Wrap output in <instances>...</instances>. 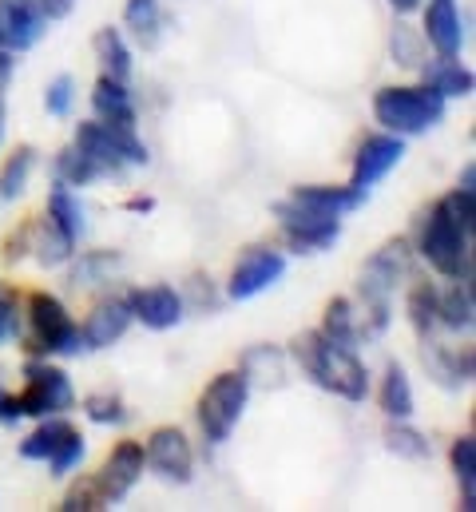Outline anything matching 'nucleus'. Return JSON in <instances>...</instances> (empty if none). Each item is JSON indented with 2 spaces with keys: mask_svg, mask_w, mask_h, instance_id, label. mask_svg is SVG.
Listing matches in <instances>:
<instances>
[{
  "mask_svg": "<svg viewBox=\"0 0 476 512\" xmlns=\"http://www.w3.org/2000/svg\"><path fill=\"white\" fill-rule=\"evenodd\" d=\"M48 16L32 4V0H0V48L20 56L28 48H36L48 32Z\"/></svg>",
  "mask_w": 476,
  "mask_h": 512,
  "instance_id": "4468645a",
  "label": "nucleus"
},
{
  "mask_svg": "<svg viewBox=\"0 0 476 512\" xmlns=\"http://www.w3.org/2000/svg\"><path fill=\"white\" fill-rule=\"evenodd\" d=\"M28 258V223H20L8 239H4V262H20Z\"/></svg>",
  "mask_w": 476,
  "mask_h": 512,
  "instance_id": "c03bdc74",
  "label": "nucleus"
},
{
  "mask_svg": "<svg viewBox=\"0 0 476 512\" xmlns=\"http://www.w3.org/2000/svg\"><path fill=\"white\" fill-rule=\"evenodd\" d=\"M385 449L397 453V457H405V461H425V457L433 453L429 437L417 433L409 421H389V429H385Z\"/></svg>",
  "mask_w": 476,
  "mask_h": 512,
  "instance_id": "c9c22d12",
  "label": "nucleus"
},
{
  "mask_svg": "<svg viewBox=\"0 0 476 512\" xmlns=\"http://www.w3.org/2000/svg\"><path fill=\"white\" fill-rule=\"evenodd\" d=\"M417 255L441 278H473V231L457 223V215L437 199L417 223Z\"/></svg>",
  "mask_w": 476,
  "mask_h": 512,
  "instance_id": "20e7f679",
  "label": "nucleus"
},
{
  "mask_svg": "<svg viewBox=\"0 0 476 512\" xmlns=\"http://www.w3.org/2000/svg\"><path fill=\"white\" fill-rule=\"evenodd\" d=\"M449 100L429 84H389L373 92V120L381 131H393L401 139L425 135L445 120Z\"/></svg>",
  "mask_w": 476,
  "mask_h": 512,
  "instance_id": "7ed1b4c3",
  "label": "nucleus"
},
{
  "mask_svg": "<svg viewBox=\"0 0 476 512\" xmlns=\"http://www.w3.org/2000/svg\"><path fill=\"white\" fill-rule=\"evenodd\" d=\"M119 270H123V255H116V251H88V255H80V262L72 266V286L112 282Z\"/></svg>",
  "mask_w": 476,
  "mask_h": 512,
  "instance_id": "f704fd0d",
  "label": "nucleus"
},
{
  "mask_svg": "<svg viewBox=\"0 0 476 512\" xmlns=\"http://www.w3.org/2000/svg\"><path fill=\"white\" fill-rule=\"evenodd\" d=\"M274 219H278L286 251H294V255H326L342 239V215L314 211L290 195L274 203Z\"/></svg>",
  "mask_w": 476,
  "mask_h": 512,
  "instance_id": "6e6552de",
  "label": "nucleus"
},
{
  "mask_svg": "<svg viewBox=\"0 0 476 512\" xmlns=\"http://www.w3.org/2000/svg\"><path fill=\"white\" fill-rule=\"evenodd\" d=\"M246 401H250V382L242 370H227L219 378H211V385L199 393V429L211 445H227L231 433L238 429L242 413H246Z\"/></svg>",
  "mask_w": 476,
  "mask_h": 512,
  "instance_id": "0eeeda50",
  "label": "nucleus"
},
{
  "mask_svg": "<svg viewBox=\"0 0 476 512\" xmlns=\"http://www.w3.org/2000/svg\"><path fill=\"white\" fill-rule=\"evenodd\" d=\"M473 314V278H449V286L437 290V326L449 330V334H469L473 330Z\"/></svg>",
  "mask_w": 476,
  "mask_h": 512,
  "instance_id": "6ab92c4d",
  "label": "nucleus"
},
{
  "mask_svg": "<svg viewBox=\"0 0 476 512\" xmlns=\"http://www.w3.org/2000/svg\"><path fill=\"white\" fill-rule=\"evenodd\" d=\"M425 370L429 378L445 389H465L473 382V350H449V346H437L433 338H425Z\"/></svg>",
  "mask_w": 476,
  "mask_h": 512,
  "instance_id": "412c9836",
  "label": "nucleus"
},
{
  "mask_svg": "<svg viewBox=\"0 0 476 512\" xmlns=\"http://www.w3.org/2000/svg\"><path fill=\"white\" fill-rule=\"evenodd\" d=\"M131 306H127V298H104V302H96L92 306V314L84 318V326H80V334H84V350H112L119 338L131 330Z\"/></svg>",
  "mask_w": 476,
  "mask_h": 512,
  "instance_id": "dca6fc26",
  "label": "nucleus"
},
{
  "mask_svg": "<svg viewBox=\"0 0 476 512\" xmlns=\"http://www.w3.org/2000/svg\"><path fill=\"white\" fill-rule=\"evenodd\" d=\"M20 338V298L12 286L0 282V342Z\"/></svg>",
  "mask_w": 476,
  "mask_h": 512,
  "instance_id": "37998d69",
  "label": "nucleus"
},
{
  "mask_svg": "<svg viewBox=\"0 0 476 512\" xmlns=\"http://www.w3.org/2000/svg\"><path fill=\"white\" fill-rule=\"evenodd\" d=\"M334 346L357 350L361 346V330H357V310L350 298H330L322 310V326H318Z\"/></svg>",
  "mask_w": 476,
  "mask_h": 512,
  "instance_id": "c756f323",
  "label": "nucleus"
},
{
  "mask_svg": "<svg viewBox=\"0 0 476 512\" xmlns=\"http://www.w3.org/2000/svg\"><path fill=\"white\" fill-rule=\"evenodd\" d=\"M286 274V255L274 247H250L235 262L231 278H227V298L231 302H250L258 294H266L270 286H278Z\"/></svg>",
  "mask_w": 476,
  "mask_h": 512,
  "instance_id": "9b49d317",
  "label": "nucleus"
},
{
  "mask_svg": "<svg viewBox=\"0 0 476 512\" xmlns=\"http://www.w3.org/2000/svg\"><path fill=\"white\" fill-rule=\"evenodd\" d=\"M449 465H453V477H457V489H461V509H476V437L465 433L453 441L449 449Z\"/></svg>",
  "mask_w": 476,
  "mask_h": 512,
  "instance_id": "473e14b6",
  "label": "nucleus"
},
{
  "mask_svg": "<svg viewBox=\"0 0 476 512\" xmlns=\"http://www.w3.org/2000/svg\"><path fill=\"white\" fill-rule=\"evenodd\" d=\"M409 251H413L409 239H389L381 251H373V255L365 258V266L357 274V298L365 302V322H357L361 342L381 338L389 330V322H393V294L409 278V262H413Z\"/></svg>",
  "mask_w": 476,
  "mask_h": 512,
  "instance_id": "f03ea898",
  "label": "nucleus"
},
{
  "mask_svg": "<svg viewBox=\"0 0 476 512\" xmlns=\"http://www.w3.org/2000/svg\"><path fill=\"white\" fill-rule=\"evenodd\" d=\"M421 44H425V36H421V40H413L405 24H397V28H393V36H389V48H393V60H397L401 68H421V60H425V52H421Z\"/></svg>",
  "mask_w": 476,
  "mask_h": 512,
  "instance_id": "a19ab883",
  "label": "nucleus"
},
{
  "mask_svg": "<svg viewBox=\"0 0 476 512\" xmlns=\"http://www.w3.org/2000/svg\"><path fill=\"white\" fill-rule=\"evenodd\" d=\"M147 469L167 485H191L195 481V449L179 425H159L143 445Z\"/></svg>",
  "mask_w": 476,
  "mask_h": 512,
  "instance_id": "9d476101",
  "label": "nucleus"
},
{
  "mask_svg": "<svg viewBox=\"0 0 476 512\" xmlns=\"http://www.w3.org/2000/svg\"><path fill=\"white\" fill-rule=\"evenodd\" d=\"M16 421H24L20 401H16V393H8V389L0 385V425H16Z\"/></svg>",
  "mask_w": 476,
  "mask_h": 512,
  "instance_id": "a18cd8bd",
  "label": "nucleus"
},
{
  "mask_svg": "<svg viewBox=\"0 0 476 512\" xmlns=\"http://www.w3.org/2000/svg\"><path fill=\"white\" fill-rule=\"evenodd\" d=\"M377 405L389 421H409L413 417V385H409V374L401 362H389L385 366V378H381V389H377Z\"/></svg>",
  "mask_w": 476,
  "mask_h": 512,
  "instance_id": "a878e982",
  "label": "nucleus"
},
{
  "mask_svg": "<svg viewBox=\"0 0 476 512\" xmlns=\"http://www.w3.org/2000/svg\"><path fill=\"white\" fill-rule=\"evenodd\" d=\"M28 255L36 258L44 270H56V266H68L76 258V239L64 235L48 215L32 219L28 223Z\"/></svg>",
  "mask_w": 476,
  "mask_h": 512,
  "instance_id": "a211bd4d",
  "label": "nucleus"
},
{
  "mask_svg": "<svg viewBox=\"0 0 476 512\" xmlns=\"http://www.w3.org/2000/svg\"><path fill=\"white\" fill-rule=\"evenodd\" d=\"M123 24H127V32H131V40L139 44V48H155L159 40H163V8H159V0H127L123 4Z\"/></svg>",
  "mask_w": 476,
  "mask_h": 512,
  "instance_id": "cd10ccee",
  "label": "nucleus"
},
{
  "mask_svg": "<svg viewBox=\"0 0 476 512\" xmlns=\"http://www.w3.org/2000/svg\"><path fill=\"white\" fill-rule=\"evenodd\" d=\"M290 199H298V203H306V207H314V211H326V215H350L357 207H365V199H369V191H357V187H342V183H302V187H294L290 191Z\"/></svg>",
  "mask_w": 476,
  "mask_h": 512,
  "instance_id": "aec40b11",
  "label": "nucleus"
},
{
  "mask_svg": "<svg viewBox=\"0 0 476 512\" xmlns=\"http://www.w3.org/2000/svg\"><path fill=\"white\" fill-rule=\"evenodd\" d=\"M123 207H127L131 215H147V211H155V199H151V195H131Z\"/></svg>",
  "mask_w": 476,
  "mask_h": 512,
  "instance_id": "09e8293b",
  "label": "nucleus"
},
{
  "mask_svg": "<svg viewBox=\"0 0 476 512\" xmlns=\"http://www.w3.org/2000/svg\"><path fill=\"white\" fill-rule=\"evenodd\" d=\"M421 84L437 88L445 100H465L473 96V72L461 64V56H437L421 64Z\"/></svg>",
  "mask_w": 476,
  "mask_h": 512,
  "instance_id": "5701e85b",
  "label": "nucleus"
},
{
  "mask_svg": "<svg viewBox=\"0 0 476 512\" xmlns=\"http://www.w3.org/2000/svg\"><path fill=\"white\" fill-rule=\"evenodd\" d=\"M52 171H56V183H64V187H72V191H84V187H92V183L104 179V171H100L76 143H68L64 151H56Z\"/></svg>",
  "mask_w": 476,
  "mask_h": 512,
  "instance_id": "7c9ffc66",
  "label": "nucleus"
},
{
  "mask_svg": "<svg viewBox=\"0 0 476 512\" xmlns=\"http://www.w3.org/2000/svg\"><path fill=\"white\" fill-rule=\"evenodd\" d=\"M72 104H76V80H72V76H56V80L48 84V92H44V108H48V116L64 120V116L72 112Z\"/></svg>",
  "mask_w": 476,
  "mask_h": 512,
  "instance_id": "79ce46f5",
  "label": "nucleus"
},
{
  "mask_svg": "<svg viewBox=\"0 0 476 512\" xmlns=\"http://www.w3.org/2000/svg\"><path fill=\"white\" fill-rule=\"evenodd\" d=\"M4 128H8V112H4V96H0V143H4Z\"/></svg>",
  "mask_w": 476,
  "mask_h": 512,
  "instance_id": "3c124183",
  "label": "nucleus"
},
{
  "mask_svg": "<svg viewBox=\"0 0 476 512\" xmlns=\"http://www.w3.org/2000/svg\"><path fill=\"white\" fill-rule=\"evenodd\" d=\"M405 159V139L393 135V131H377V135H365L354 151V175H350V187L357 191H373L389 171H397Z\"/></svg>",
  "mask_w": 476,
  "mask_h": 512,
  "instance_id": "f8f14e48",
  "label": "nucleus"
},
{
  "mask_svg": "<svg viewBox=\"0 0 476 512\" xmlns=\"http://www.w3.org/2000/svg\"><path fill=\"white\" fill-rule=\"evenodd\" d=\"M60 509L64 512H96V509H112V505L104 501V493H100V481H96V477H80V481L64 493Z\"/></svg>",
  "mask_w": 476,
  "mask_h": 512,
  "instance_id": "e433bc0d",
  "label": "nucleus"
},
{
  "mask_svg": "<svg viewBox=\"0 0 476 512\" xmlns=\"http://www.w3.org/2000/svg\"><path fill=\"white\" fill-rule=\"evenodd\" d=\"M421 36H425V44L437 56H461V48H465V20H461L457 0H429L425 4Z\"/></svg>",
  "mask_w": 476,
  "mask_h": 512,
  "instance_id": "f3484780",
  "label": "nucleus"
},
{
  "mask_svg": "<svg viewBox=\"0 0 476 512\" xmlns=\"http://www.w3.org/2000/svg\"><path fill=\"white\" fill-rule=\"evenodd\" d=\"M127 306H131V318H135V322H143V326H147V330H155V334L175 330V326L183 322V314H187L183 294H179L175 286H167V282L135 286V290L127 294Z\"/></svg>",
  "mask_w": 476,
  "mask_h": 512,
  "instance_id": "ddd939ff",
  "label": "nucleus"
},
{
  "mask_svg": "<svg viewBox=\"0 0 476 512\" xmlns=\"http://www.w3.org/2000/svg\"><path fill=\"white\" fill-rule=\"evenodd\" d=\"M24 417H56L76 405L72 378L52 366V358H28L24 362V389L16 393Z\"/></svg>",
  "mask_w": 476,
  "mask_h": 512,
  "instance_id": "1a4fd4ad",
  "label": "nucleus"
},
{
  "mask_svg": "<svg viewBox=\"0 0 476 512\" xmlns=\"http://www.w3.org/2000/svg\"><path fill=\"white\" fill-rule=\"evenodd\" d=\"M143 469H147V457H143V445L139 441H119L116 449L108 453V461H104V469L96 473V481H100V493H104V501L108 505H119L135 485H139V477H143Z\"/></svg>",
  "mask_w": 476,
  "mask_h": 512,
  "instance_id": "2eb2a0df",
  "label": "nucleus"
},
{
  "mask_svg": "<svg viewBox=\"0 0 476 512\" xmlns=\"http://www.w3.org/2000/svg\"><path fill=\"white\" fill-rule=\"evenodd\" d=\"M179 294H183V306H191V310H199V314H215V310L223 306V298L215 294L211 274H191Z\"/></svg>",
  "mask_w": 476,
  "mask_h": 512,
  "instance_id": "4c0bfd02",
  "label": "nucleus"
},
{
  "mask_svg": "<svg viewBox=\"0 0 476 512\" xmlns=\"http://www.w3.org/2000/svg\"><path fill=\"white\" fill-rule=\"evenodd\" d=\"M84 453H88V441H84V433L76 429V433H72V437L60 445V453L48 461V477H56V481H60V477H68L72 469H80Z\"/></svg>",
  "mask_w": 476,
  "mask_h": 512,
  "instance_id": "ea45409f",
  "label": "nucleus"
},
{
  "mask_svg": "<svg viewBox=\"0 0 476 512\" xmlns=\"http://www.w3.org/2000/svg\"><path fill=\"white\" fill-rule=\"evenodd\" d=\"M36 171V147L32 143H20L4 167H0V203H16L24 191H28V179Z\"/></svg>",
  "mask_w": 476,
  "mask_h": 512,
  "instance_id": "2f4dec72",
  "label": "nucleus"
},
{
  "mask_svg": "<svg viewBox=\"0 0 476 512\" xmlns=\"http://www.w3.org/2000/svg\"><path fill=\"white\" fill-rule=\"evenodd\" d=\"M48 20H64L72 8H76V0H32Z\"/></svg>",
  "mask_w": 476,
  "mask_h": 512,
  "instance_id": "49530a36",
  "label": "nucleus"
},
{
  "mask_svg": "<svg viewBox=\"0 0 476 512\" xmlns=\"http://www.w3.org/2000/svg\"><path fill=\"white\" fill-rule=\"evenodd\" d=\"M92 52H96V60H100V68H104V76H112V80H131V72H135V60H131V44H127V36L119 32V28H100L96 36H92Z\"/></svg>",
  "mask_w": 476,
  "mask_h": 512,
  "instance_id": "393cba45",
  "label": "nucleus"
},
{
  "mask_svg": "<svg viewBox=\"0 0 476 512\" xmlns=\"http://www.w3.org/2000/svg\"><path fill=\"white\" fill-rule=\"evenodd\" d=\"M290 362L326 393H338L346 401L369 397V370L357 358V350L334 346L322 330H302L290 338Z\"/></svg>",
  "mask_w": 476,
  "mask_h": 512,
  "instance_id": "f257e3e1",
  "label": "nucleus"
},
{
  "mask_svg": "<svg viewBox=\"0 0 476 512\" xmlns=\"http://www.w3.org/2000/svg\"><path fill=\"white\" fill-rule=\"evenodd\" d=\"M389 4H393V12H401V16H409V12L421 8V0H389Z\"/></svg>",
  "mask_w": 476,
  "mask_h": 512,
  "instance_id": "8fccbe9b",
  "label": "nucleus"
},
{
  "mask_svg": "<svg viewBox=\"0 0 476 512\" xmlns=\"http://www.w3.org/2000/svg\"><path fill=\"white\" fill-rule=\"evenodd\" d=\"M72 433H76V425L64 421V413L40 417V425L20 441V457H24V461H52V457L60 453V445H64Z\"/></svg>",
  "mask_w": 476,
  "mask_h": 512,
  "instance_id": "b1692460",
  "label": "nucleus"
},
{
  "mask_svg": "<svg viewBox=\"0 0 476 512\" xmlns=\"http://www.w3.org/2000/svg\"><path fill=\"white\" fill-rule=\"evenodd\" d=\"M12 76H16V56L0 48V96H4V88L12 84Z\"/></svg>",
  "mask_w": 476,
  "mask_h": 512,
  "instance_id": "de8ad7c7",
  "label": "nucleus"
},
{
  "mask_svg": "<svg viewBox=\"0 0 476 512\" xmlns=\"http://www.w3.org/2000/svg\"><path fill=\"white\" fill-rule=\"evenodd\" d=\"M72 143L104 171V179H119L123 171L131 167H147L151 155H147V143L135 135V128H123V124H104V120H88V124H76Z\"/></svg>",
  "mask_w": 476,
  "mask_h": 512,
  "instance_id": "39448f33",
  "label": "nucleus"
},
{
  "mask_svg": "<svg viewBox=\"0 0 476 512\" xmlns=\"http://www.w3.org/2000/svg\"><path fill=\"white\" fill-rule=\"evenodd\" d=\"M28 350L40 358H80L84 350V334L76 326V318L68 314V306L56 294L36 290L28 298Z\"/></svg>",
  "mask_w": 476,
  "mask_h": 512,
  "instance_id": "423d86ee",
  "label": "nucleus"
},
{
  "mask_svg": "<svg viewBox=\"0 0 476 512\" xmlns=\"http://www.w3.org/2000/svg\"><path fill=\"white\" fill-rule=\"evenodd\" d=\"M405 314H409V326L417 330V338H433L441 326H437V286L433 282H417L405 298Z\"/></svg>",
  "mask_w": 476,
  "mask_h": 512,
  "instance_id": "72a5a7b5",
  "label": "nucleus"
},
{
  "mask_svg": "<svg viewBox=\"0 0 476 512\" xmlns=\"http://www.w3.org/2000/svg\"><path fill=\"white\" fill-rule=\"evenodd\" d=\"M92 112H96V120H104V124H123V128H135V124H139L131 88H127L123 80L104 76V72H100V80H96V88H92Z\"/></svg>",
  "mask_w": 476,
  "mask_h": 512,
  "instance_id": "4be33fe9",
  "label": "nucleus"
},
{
  "mask_svg": "<svg viewBox=\"0 0 476 512\" xmlns=\"http://www.w3.org/2000/svg\"><path fill=\"white\" fill-rule=\"evenodd\" d=\"M64 235H72L76 243L88 235V211H84V203L76 199V191L72 187H64V183H56L52 187V195H48V211H44Z\"/></svg>",
  "mask_w": 476,
  "mask_h": 512,
  "instance_id": "c85d7f7f",
  "label": "nucleus"
},
{
  "mask_svg": "<svg viewBox=\"0 0 476 512\" xmlns=\"http://www.w3.org/2000/svg\"><path fill=\"white\" fill-rule=\"evenodd\" d=\"M84 413L96 425H123L131 417L127 405H123V397H116V393H92V397H84Z\"/></svg>",
  "mask_w": 476,
  "mask_h": 512,
  "instance_id": "58836bf2",
  "label": "nucleus"
},
{
  "mask_svg": "<svg viewBox=\"0 0 476 512\" xmlns=\"http://www.w3.org/2000/svg\"><path fill=\"white\" fill-rule=\"evenodd\" d=\"M286 362H290V354H282V350H274V346H254V350L242 354V366H238V370L246 374L250 389H254V385L282 389V385H286Z\"/></svg>",
  "mask_w": 476,
  "mask_h": 512,
  "instance_id": "bb28decb",
  "label": "nucleus"
}]
</instances>
